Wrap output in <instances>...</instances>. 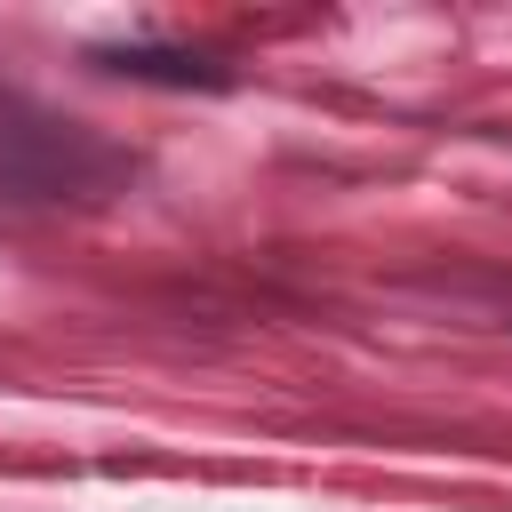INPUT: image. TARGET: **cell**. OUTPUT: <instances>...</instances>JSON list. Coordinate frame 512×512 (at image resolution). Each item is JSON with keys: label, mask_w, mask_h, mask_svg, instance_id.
I'll return each mask as SVG.
<instances>
[{"label": "cell", "mask_w": 512, "mask_h": 512, "mask_svg": "<svg viewBox=\"0 0 512 512\" xmlns=\"http://www.w3.org/2000/svg\"><path fill=\"white\" fill-rule=\"evenodd\" d=\"M120 72H144V80H200V88H216L224 72L216 64H200V56H160V48H128V56H112Z\"/></svg>", "instance_id": "6da1fadb"}]
</instances>
